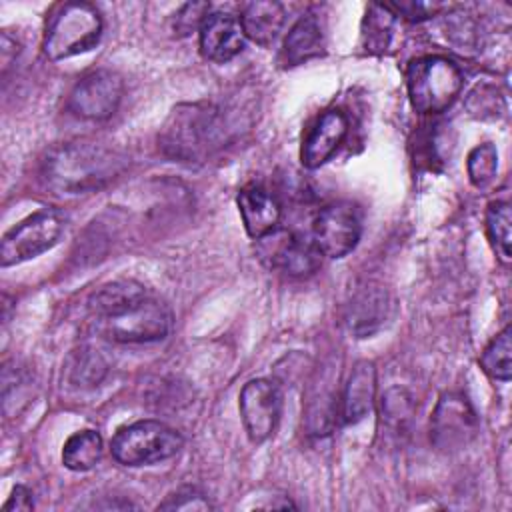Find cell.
Wrapping results in <instances>:
<instances>
[{"label":"cell","instance_id":"obj_1","mask_svg":"<svg viewBox=\"0 0 512 512\" xmlns=\"http://www.w3.org/2000/svg\"><path fill=\"white\" fill-rule=\"evenodd\" d=\"M126 166V158L102 144L70 142L46 154L42 180L58 194H86L100 190Z\"/></svg>","mask_w":512,"mask_h":512},{"label":"cell","instance_id":"obj_2","mask_svg":"<svg viewBox=\"0 0 512 512\" xmlns=\"http://www.w3.org/2000/svg\"><path fill=\"white\" fill-rule=\"evenodd\" d=\"M220 122L216 110L202 104H182L172 110L160 146L166 156L180 162L202 160L218 144Z\"/></svg>","mask_w":512,"mask_h":512},{"label":"cell","instance_id":"obj_3","mask_svg":"<svg viewBox=\"0 0 512 512\" xmlns=\"http://www.w3.org/2000/svg\"><path fill=\"white\" fill-rule=\"evenodd\" d=\"M102 36V18L88 2L60 4L48 18L42 52L50 60H64L92 50Z\"/></svg>","mask_w":512,"mask_h":512},{"label":"cell","instance_id":"obj_4","mask_svg":"<svg viewBox=\"0 0 512 512\" xmlns=\"http://www.w3.org/2000/svg\"><path fill=\"white\" fill-rule=\"evenodd\" d=\"M408 98L420 114H440L458 98L464 76L456 62L446 56H422L406 68Z\"/></svg>","mask_w":512,"mask_h":512},{"label":"cell","instance_id":"obj_5","mask_svg":"<svg viewBox=\"0 0 512 512\" xmlns=\"http://www.w3.org/2000/svg\"><path fill=\"white\" fill-rule=\"evenodd\" d=\"M182 444V436L164 422L138 420L114 434L110 450L124 466H150L176 456Z\"/></svg>","mask_w":512,"mask_h":512},{"label":"cell","instance_id":"obj_6","mask_svg":"<svg viewBox=\"0 0 512 512\" xmlns=\"http://www.w3.org/2000/svg\"><path fill=\"white\" fill-rule=\"evenodd\" d=\"M100 332L120 344H146L168 336L172 328L170 308L146 294L124 310L98 320Z\"/></svg>","mask_w":512,"mask_h":512},{"label":"cell","instance_id":"obj_7","mask_svg":"<svg viewBox=\"0 0 512 512\" xmlns=\"http://www.w3.org/2000/svg\"><path fill=\"white\" fill-rule=\"evenodd\" d=\"M64 216L58 210H38L12 230L0 244V264L14 266L50 250L62 236Z\"/></svg>","mask_w":512,"mask_h":512},{"label":"cell","instance_id":"obj_8","mask_svg":"<svg viewBox=\"0 0 512 512\" xmlns=\"http://www.w3.org/2000/svg\"><path fill=\"white\" fill-rule=\"evenodd\" d=\"M478 432V418L466 396L458 392L442 394L432 420H430V440L436 448L444 452L464 448Z\"/></svg>","mask_w":512,"mask_h":512},{"label":"cell","instance_id":"obj_9","mask_svg":"<svg viewBox=\"0 0 512 512\" xmlns=\"http://www.w3.org/2000/svg\"><path fill=\"white\" fill-rule=\"evenodd\" d=\"M360 218L352 204L336 202L318 212L312 226V242L322 256L344 258L360 240Z\"/></svg>","mask_w":512,"mask_h":512},{"label":"cell","instance_id":"obj_10","mask_svg":"<svg viewBox=\"0 0 512 512\" xmlns=\"http://www.w3.org/2000/svg\"><path fill=\"white\" fill-rule=\"evenodd\" d=\"M240 416L248 438L256 444L268 440L282 412V392L274 380L256 378L244 384L240 392Z\"/></svg>","mask_w":512,"mask_h":512},{"label":"cell","instance_id":"obj_11","mask_svg":"<svg viewBox=\"0 0 512 512\" xmlns=\"http://www.w3.org/2000/svg\"><path fill=\"white\" fill-rule=\"evenodd\" d=\"M122 92L124 84L116 72L94 70L72 88L68 108L86 120H106L116 112Z\"/></svg>","mask_w":512,"mask_h":512},{"label":"cell","instance_id":"obj_12","mask_svg":"<svg viewBox=\"0 0 512 512\" xmlns=\"http://www.w3.org/2000/svg\"><path fill=\"white\" fill-rule=\"evenodd\" d=\"M264 242V256L270 258V264L286 270L292 276L312 274L320 266V252L312 240L298 238L290 232H278L260 238Z\"/></svg>","mask_w":512,"mask_h":512},{"label":"cell","instance_id":"obj_13","mask_svg":"<svg viewBox=\"0 0 512 512\" xmlns=\"http://www.w3.org/2000/svg\"><path fill=\"white\" fill-rule=\"evenodd\" d=\"M200 52L206 60L228 62L244 48V32L240 20L228 12H212L198 28Z\"/></svg>","mask_w":512,"mask_h":512},{"label":"cell","instance_id":"obj_14","mask_svg":"<svg viewBox=\"0 0 512 512\" xmlns=\"http://www.w3.org/2000/svg\"><path fill=\"white\" fill-rule=\"evenodd\" d=\"M348 132V120L340 110L324 112L304 138L300 160L304 168H318L340 148Z\"/></svg>","mask_w":512,"mask_h":512},{"label":"cell","instance_id":"obj_15","mask_svg":"<svg viewBox=\"0 0 512 512\" xmlns=\"http://www.w3.org/2000/svg\"><path fill=\"white\" fill-rule=\"evenodd\" d=\"M238 208H240V216L248 236L260 240L272 234L274 230H278L280 216H282L280 204L262 186L252 184L242 188L238 194Z\"/></svg>","mask_w":512,"mask_h":512},{"label":"cell","instance_id":"obj_16","mask_svg":"<svg viewBox=\"0 0 512 512\" xmlns=\"http://www.w3.org/2000/svg\"><path fill=\"white\" fill-rule=\"evenodd\" d=\"M376 396V368L372 362L362 360L358 362L350 378L346 382L344 394H342V420L346 424H356L364 416L372 412Z\"/></svg>","mask_w":512,"mask_h":512},{"label":"cell","instance_id":"obj_17","mask_svg":"<svg viewBox=\"0 0 512 512\" xmlns=\"http://www.w3.org/2000/svg\"><path fill=\"white\" fill-rule=\"evenodd\" d=\"M388 294L382 286H364L348 306V326L358 338L374 334L388 316Z\"/></svg>","mask_w":512,"mask_h":512},{"label":"cell","instance_id":"obj_18","mask_svg":"<svg viewBox=\"0 0 512 512\" xmlns=\"http://www.w3.org/2000/svg\"><path fill=\"white\" fill-rule=\"evenodd\" d=\"M286 20L284 6L274 0H258V2H248L242 8L240 16V26L246 38L260 46H270Z\"/></svg>","mask_w":512,"mask_h":512},{"label":"cell","instance_id":"obj_19","mask_svg":"<svg viewBox=\"0 0 512 512\" xmlns=\"http://www.w3.org/2000/svg\"><path fill=\"white\" fill-rule=\"evenodd\" d=\"M324 52V36L318 20L312 14H306L296 20V24L290 28L282 52L280 62L284 66H298L302 62H308Z\"/></svg>","mask_w":512,"mask_h":512},{"label":"cell","instance_id":"obj_20","mask_svg":"<svg viewBox=\"0 0 512 512\" xmlns=\"http://www.w3.org/2000/svg\"><path fill=\"white\" fill-rule=\"evenodd\" d=\"M146 294V288L134 280L110 282L94 292V296L90 298V310L98 320H102L124 310L126 306H130L132 302L140 300Z\"/></svg>","mask_w":512,"mask_h":512},{"label":"cell","instance_id":"obj_21","mask_svg":"<svg viewBox=\"0 0 512 512\" xmlns=\"http://www.w3.org/2000/svg\"><path fill=\"white\" fill-rule=\"evenodd\" d=\"M102 458V438L94 430H80L72 434L62 448V464L74 472L94 468Z\"/></svg>","mask_w":512,"mask_h":512},{"label":"cell","instance_id":"obj_22","mask_svg":"<svg viewBox=\"0 0 512 512\" xmlns=\"http://www.w3.org/2000/svg\"><path fill=\"white\" fill-rule=\"evenodd\" d=\"M394 12L388 4H372L362 22V46L368 52H382L388 48L394 26Z\"/></svg>","mask_w":512,"mask_h":512},{"label":"cell","instance_id":"obj_23","mask_svg":"<svg viewBox=\"0 0 512 512\" xmlns=\"http://www.w3.org/2000/svg\"><path fill=\"white\" fill-rule=\"evenodd\" d=\"M510 326H506L482 352L480 356V366L482 370L494 378L508 382L512 376V360H510Z\"/></svg>","mask_w":512,"mask_h":512},{"label":"cell","instance_id":"obj_24","mask_svg":"<svg viewBox=\"0 0 512 512\" xmlns=\"http://www.w3.org/2000/svg\"><path fill=\"white\" fill-rule=\"evenodd\" d=\"M510 204L508 202H492L486 212V230L490 236V242L498 256L508 262L510 260Z\"/></svg>","mask_w":512,"mask_h":512},{"label":"cell","instance_id":"obj_25","mask_svg":"<svg viewBox=\"0 0 512 512\" xmlns=\"http://www.w3.org/2000/svg\"><path fill=\"white\" fill-rule=\"evenodd\" d=\"M466 168H468L470 182L476 188H486L494 180L496 170H498V152H496V148L490 142L476 146L468 154Z\"/></svg>","mask_w":512,"mask_h":512},{"label":"cell","instance_id":"obj_26","mask_svg":"<svg viewBox=\"0 0 512 512\" xmlns=\"http://www.w3.org/2000/svg\"><path fill=\"white\" fill-rule=\"evenodd\" d=\"M106 362L98 350H80L74 354L70 364V378L76 386H96L106 374Z\"/></svg>","mask_w":512,"mask_h":512},{"label":"cell","instance_id":"obj_27","mask_svg":"<svg viewBox=\"0 0 512 512\" xmlns=\"http://www.w3.org/2000/svg\"><path fill=\"white\" fill-rule=\"evenodd\" d=\"M414 414V402L412 396L404 388H390L382 398V418L384 422L400 430L408 424V420Z\"/></svg>","mask_w":512,"mask_h":512},{"label":"cell","instance_id":"obj_28","mask_svg":"<svg viewBox=\"0 0 512 512\" xmlns=\"http://www.w3.org/2000/svg\"><path fill=\"white\" fill-rule=\"evenodd\" d=\"M210 6L206 2H190L184 4L172 18V30L178 36H188L194 28H200L204 18L210 14Z\"/></svg>","mask_w":512,"mask_h":512},{"label":"cell","instance_id":"obj_29","mask_svg":"<svg viewBox=\"0 0 512 512\" xmlns=\"http://www.w3.org/2000/svg\"><path fill=\"white\" fill-rule=\"evenodd\" d=\"M158 508L162 510H210V502L196 490L186 488L166 498Z\"/></svg>","mask_w":512,"mask_h":512},{"label":"cell","instance_id":"obj_30","mask_svg":"<svg viewBox=\"0 0 512 512\" xmlns=\"http://www.w3.org/2000/svg\"><path fill=\"white\" fill-rule=\"evenodd\" d=\"M388 8L402 12L408 20H424V18H430V12L434 14L438 6L424 4V2H400V4H388Z\"/></svg>","mask_w":512,"mask_h":512},{"label":"cell","instance_id":"obj_31","mask_svg":"<svg viewBox=\"0 0 512 512\" xmlns=\"http://www.w3.org/2000/svg\"><path fill=\"white\" fill-rule=\"evenodd\" d=\"M32 508H34L32 492H30L26 486H22V484H18V486L12 490L10 498H8V500L4 502V506H2L4 512H10V510H32Z\"/></svg>","mask_w":512,"mask_h":512}]
</instances>
